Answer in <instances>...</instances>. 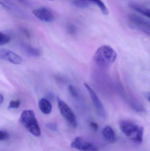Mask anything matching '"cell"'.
Here are the masks:
<instances>
[{
  "label": "cell",
  "mask_w": 150,
  "mask_h": 151,
  "mask_svg": "<svg viewBox=\"0 0 150 151\" xmlns=\"http://www.w3.org/2000/svg\"><path fill=\"white\" fill-rule=\"evenodd\" d=\"M116 51L110 46L103 45L100 47L94 54L93 61L101 68H107L112 64L117 58Z\"/></svg>",
  "instance_id": "obj_1"
},
{
  "label": "cell",
  "mask_w": 150,
  "mask_h": 151,
  "mask_svg": "<svg viewBox=\"0 0 150 151\" xmlns=\"http://www.w3.org/2000/svg\"><path fill=\"white\" fill-rule=\"evenodd\" d=\"M122 132L133 142L140 144L143 140L144 129L135 122L129 120H123L119 124Z\"/></svg>",
  "instance_id": "obj_2"
},
{
  "label": "cell",
  "mask_w": 150,
  "mask_h": 151,
  "mask_svg": "<svg viewBox=\"0 0 150 151\" xmlns=\"http://www.w3.org/2000/svg\"><path fill=\"white\" fill-rule=\"evenodd\" d=\"M19 121L32 134L37 137L40 136V128L33 111L27 110L23 111L20 115Z\"/></svg>",
  "instance_id": "obj_3"
},
{
  "label": "cell",
  "mask_w": 150,
  "mask_h": 151,
  "mask_svg": "<svg viewBox=\"0 0 150 151\" xmlns=\"http://www.w3.org/2000/svg\"><path fill=\"white\" fill-rule=\"evenodd\" d=\"M129 24L133 29L141 31L149 35L150 23L144 18L135 14H130L128 17Z\"/></svg>",
  "instance_id": "obj_4"
},
{
  "label": "cell",
  "mask_w": 150,
  "mask_h": 151,
  "mask_svg": "<svg viewBox=\"0 0 150 151\" xmlns=\"http://www.w3.org/2000/svg\"><path fill=\"white\" fill-rule=\"evenodd\" d=\"M58 107L62 116L73 127L77 126L76 116L73 110L64 101L58 97L57 99Z\"/></svg>",
  "instance_id": "obj_5"
},
{
  "label": "cell",
  "mask_w": 150,
  "mask_h": 151,
  "mask_svg": "<svg viewBox=\"0 0 150 151\" xmlns=\"http://www.w3.org/2000/svg\"><path fill=\"white\" fill-rule=\"evenodd\" d=\"M85 87L86 88L89 95L92 99V104L95 107V109L99 115L103 119H106L107 117L106 111L101 100L99 98L93 89L86 83H84Z\"/></svg>",
  "instance_id": "obj_6"
},
{
  "label": "cell",
  "mask_w": 150,
  "mask_h": 151,
  "mask_svg": "<svg viewBox=\"0 0 150 151\" xmlns=\"http://www.w3.org/2000/svg\"><path fill=\"white\" fill-rule=\"evenodd\" d=\"M72 148L81 151H97L98 149L91 143L85 141L81 137L75 138L71 144Z\"/></svg>",
  "instance_id": "obj_7"
},
{
  "label": "cell",
  "mask_w": 150,
  "mask_h": 151,
  "mask_svg": "<svg viewBox=\"0 0 150 151\" xmlns=\"http://www.w3.org/2000/svg\"><path fill=\"white\" fill-rule=\"evenodd\" d=\"M32 13L38 19L44 22H52L54 19L52 12L45 8L33 10Z\"/></svg>",
  "instance_id": "obj_8"
},
{
  "label": "cell",
  "mask_w": 150,
  "mask_h": 151,
  "mask_svg": "<svg viewBox=\"0 0 150 151\" xmlns=\"http://www.w3.org/2000/svg\"><path fill=\"white\" fill-rule=\"evenodd\" d=\"M4 60H7L14 65H19L22 63V57L16 53L7 50L4 55Z\"/></svg>",
  "instance_id": "obj_9"
},
{
  "label": "cell",
  "mask_w": 150,
  "mask_h": 151,
  "mask_svg": "<svg viewBox=\"0 0 150 151\" xmlns=\"http://www.w3.org/2000/svg\"><path fill=\"white\" fill-rule=\"evenodd\" d=\"M102 134L105 139L110 143H114L117 140L115 133L113 129L109 126L104 128Z\"/></svg>",
  "instance_id": "obj_10"
},
{
  "label": "cell",
  "mask_w": 150,
  "mask_h": 151,
  "mask_svg": "<svg viewBox=\"0 0 150 151\" xmlns=\"http://www.w3.org/2000/svg\"><path fill=\"white\" fill-rule=\"evenodd\" d=\"M38 106L40 110L44 114H49L52 111V104L50 101L46 98H41L39 100Z\"/></svg>",
  "instance_id": "obj_11"
},
{
  "label": "cell",
  "mask_w": 150,
  "mask_h": 151,
  "mask_svg": "<svg viewBox=\"0 0 150 151\" xmlns=\"http://www.w3.org/2000/svg\"><path fill=\"white\" fill-rule=\"evenodd\" d=\"M129 5L131 9L134 10L135 11L149 18L150 11V9L149 8H146L141 4L134 2L130 3Z\"/></svg>",
  "instance_id": "obj_12"
},
{
  "label": "cell",
  "mask_w": 150,
  "mask_h": 151,
  "mask_svg": "<svg viewBox=\"0 0 150 151\" xmlns=\"http://www.w3.org/2000/svg\"><path fill=\"white\" fill-rule=\"evenodd\" d=\"M24 50L26 54L31 56L38 57L41 55V51L39 49L29 45H25L23 47Z\"/></svg>",
  "instance_id": "obj_13"
},
{
  "label": "cell",
  "mask_w": 150,
  "mask_h": 151,
  "mask_svg": "<svg viewBox=\"0 0 150 151\" xmlns=\"http://www.w3.org/2000/svg\"><path fill=\"white\" fill-rule=\"evenodd\" d=\"M92 4L97 5L100 9L104 15H108L109 13V10L101 0H89Z\"/></svg>",
  "instance_id": "obj_14"
},
{
  "label": "cell",
  "mask_w": 150,
  "mask_h": 151,
  "mask_svg": "<svg viewBox=\"0 0 150 151\" xmlns=\"http://www.w3.org/2000/svg\"><path fill=\"white\" fill-rule=\"evenodd\" d=\"M72 3L74 6L81 9L88 8L92 4H93L89 0H74Z\"/></svg>",
  "instance_id": "obj_15"
},
{
  "label": "cell",
  "mask_w": 150,
  "mask_h": 151,
  "mask_svg": "<svg viewBox=\"0 0 150 151\" xmlns=\"http://www.w3.org/2000/svg\"><path fill=\"white\" fill-rule=\"evenodd\" d=\"M10 41V38L9 35L0 32V46H4L8 44Z\"/></svg>",
  "instance_id": "obj_16"
},
{
  "label": "cell",
  "mask_w": 150,
  "mask_h": 151,
  "mask_svg": "<svg viewBox=\"0 0 150 151\" xmlns=\"http://www.w3.org/2000/svg\"><path fill=\"white\" fill-rule=\"evenodd\" d=\"M20 101L19 100H12L9 104V108L10 109H17L20 106Z\"/></svg>",
  "instance_id": "obj_17"
},
{
  "label": "cell",
  "mask_w": 150,
  "mask_h": 151,
  "mask_svg": "<svg viewBox=\"0 0 150 151\" xmlns=\"http://www.w3.org/2000/svg\"><path fill=\"white\" fill-rule=\"evenodd\" d=\"M69 91L70 93L71 94L72 96L74 97H77L78 96V93H77V91L76 89L75 88L72 86V85H69L68 88Z\"/></svg>",
  "instance_id": "obj_18"
},
{
  "label": "cell",
  "mask_w": 150,
  "mask_h": 151,
  "mask_svg": "<svg viewBox=\"0 0 150 151\" xmlns=\"http://www.w3.org/2000/svg\"><path fill=\"white\" fill-rule=\"evenodd\" d=\"M9 137V134L7 132L0 130V141L7 140Z\"/></svg>",
  "instance_id": "obj_19"
},
{
  "label": "cell",
  "mask_w": 150,
  "mask_h": 151,
  "mask_svg": "<svg viewBox=\"0 0 150 151\" xmlns=\"http://www.w3.org/2000/svg\"><path fill=\"white\" fill-rule=\"evenodd\" d=\"M46 126L49 129L52 130V131H57V129H58L57 125L55 123L50 122V123H47Z\"/></svg>",
  "instance_id": "obj_20"
},
{
  "label": "cell",
  "mask_w": 150,
  "mask_h": 151,
  "mask_svg": "<svg viewBox=\"0 0 150 151\" xmlns=\"http://www.w3.org/2000/svg\"><path fill=\"white\" fill-rule=\"evenodd\" d=\"M68 30L70 33L74 34L76 32V29L75 26L72 24H69L68 26Z\"/></svg>",
  "instance_id": "obj_21"
},
{
  "label": "cell",
  "mask_w": 150,
  "mask_h": 151,
  "mask_svg": "<svg viewBox=\"0 0 150 151\" xmlns=\"http://www.w3.org/2000/svg\"><path fill=\"white\" fill-rule=\"evenodd\" d=\"M90 125L93 130L95 131H97L99 129V127L97 123L95 122H91Z\"/></svg>",
  "instance_id": "obj_22"
},
{
  "label": "cell",
  "mask_w": 150,
  "mask_h": 151,
  "mask_svg": "<svg viewBox=\"0 0 150 151\" xmlns=\"http://www.w3.org/2000/svg\"><path fill=\"white\" fill-rule=\"evenodd\" d=\"M4 100V98L2 94H0V105L1 104L3 103Z\"/></svg>",
  "instance_id": "obj_23"
},
{
  "label": "cell",
  "mask_w": 150,
  "mask_h": 151,
  "mask_svg": "<svg viewBox=\"0 0 150 151\" xmlns=\"http://www.w3.org/2000/svg\"><path fill=\"white\" fill-rule=\"evenodd\" d=\"M0 4L3 5L4 6H5V4H4L1 1V0H0Z\"/></svg>",
  "instance_id": "obj_24"
},
{
  "label": "cell",
  "mask_w": 150,
  "mask_h": 151,
  "mask_svg": "<svg viewBox=\"0 0 150 151\" xmlns=\"http://www.w3.org/2000/svg\"><path fill=\"white\" fill-rule=\"evenodd\" d=\"M18 1H19L21 2H24V0H18Z\"/></svg>",
  "instance_id": "obj_25"
},
{
  "label": "cell",
  "mask_w": 150,
  "mask_h": 151,
  "mask_svg": "<svg viewBox=\"0 0 150 151\" xmlns=\"http://www.w3.org/2000/svg\"><path fill=\"white\" fill-rule=\"evenodd\" d=\"M48 1H53L54 0H48Z\"/></svg>",
  "instance_id": "obj_26"
}]
</instances>
